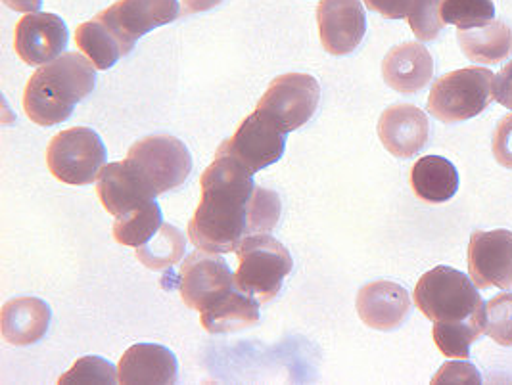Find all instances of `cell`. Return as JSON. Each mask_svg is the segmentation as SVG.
Here are the masks:
<instances>
[{
    "mask_svg": "<svg viewBox=\"0 0 512 385\" xmlns=\"http://www.w3.org/2000/svg\"><path fill=\"white\" fill-rule=\"evenodd\" d=\"M200 204L188 223V238L198 250L231 253L252 234L254 173L231 154L217 150L200 179Z\"/></svg>",
    "mask_w": 512,
    "mask_h": 385,
    "instance_id": "6da1fadb",
    "label": "cell"
},
{
    "mask_svg": "<svg viewBox=\"0 0 512 385\" xmlns=\"http://www.w3.org/2000/svg\"><path fill=\"white\" fill-rule=\"evenodd\" d=\"M94 83L96 66L87 56L77 52L60 54L56 60L37 69L27 81L25 114L41 127L58 125L94 91Z\"/></svg>",
    "mask_w": 512,
    "mask_h": 385,
    "instance_id": "7a4b0ae2",
    "label": "cell"
},
{
    "mask_svg": "<svg viewBox=\"0 0 512 385\" xmlns=\"http://www.w3.org/2000/svg\"><path fill=\"white\" fill-rule=\"evenodd\" d=\"M123 165L150 198L171 192L187 181L192 158L185 142L169 135L146 136L131 146Z\"/></svg>",
    "mask_w": 512,
    "mask_h": 385,
    "instance_id": "3957f363",
    "label": "cell"
},
{
    "mask_svg": "<svg viewBox=\"0 0 512 385\" xmlns=\"http://www.w3.org/2000/svg\"><path fill=\"white\" fill-rule=\"evenodd\" d=\"M415 305L432 322H465L484 318V301L474 282L451 267L422 274L415 286Z\"/></svg>",
    "mask_w": 512,
    "mask_h": 385,
    "instance_id": "277c9868",
    "label": "cell"
},
{
    "mask_svg": "<svg viewBox=\"0 0 512 385\" xmlns=\"http://www.w3.org/2000/svg\"><path fill=\"white\" fill-rule=\"evenodd\" d=\"M238 269L234 284L240 292L267 303L282 290L284 278L294 269L292 255L271 234H250L236 248Z\"/></svg>",
    "mask_w": 512,
    "mask_h": 385,
    "instance_id": "5b68a950",
    "label": "cell"
},
{
    "mask_svg": "<svg viewBox=\"0 0 512 385\" xmlns=\"http://www.w3.org/2000/svg\"><path fill=\"white\" fill-rule=\"evenodd\" d=\"M495 77L489 69L465 68L445 73L428 96V112L442 123H461L482 114L495 100Z\"/></svg>",
    "mask_w": 512,
    "mask_h": 385,
    "instance_id": "8992f818",
    "label": "cell"
},
{
    "mask_svg": "<svg viewBox=\"0 0 512 385\" xmlns=\"http://www.w3.org/2000/svg\"><path fill=\"white\" fill-rule=\"evenodd\" d=\"M106 161L100 136L89 127H73L54 136L48 144V171L71 186H85L98 179Z\"/></svg>",
    "mask_w": 512,
    "mask_h": 385,
    "instance_id": "52a82bcc",
    "label": "cell"
},
{
    "mask_svg": "<svg viewBox=\"0 0 512 385\" xmlns=\"http://www.w3.org/2000/svg\"><path fill=\"white\" fill-rule=\"evenodd\" d=\"M321 87L315 77L305 73H286L277 77L256 110L267 115L280 131L292 133L303 127L319 106Z\"/></svg>",
    "mask_w": 512,
    "mask_h": 385,
    "instance_id": "ba28073f",
    "label": "cell"
},
{
    "mask_svg": "<svg viewBox=\"0 0 512 385\" xmlns=\"http://www.w3.org/2000/svg\"><path fill=\"white\" fill-rule=\"evenodd\" d=\"M236 290L234 274L221 253L196 250L179 271V292L183 303L200 315Z\"/></svg>",
    "mask_w": 512,
    "mask_h": 385,
    "instance_id": "9c48e42d",
    "label": "cell"
},
{
    "mask_svg": "<svg viewBox=\"0 0 512 385\" xmlns=\"http://www.w3.org/2000/svg\"><path fill=\"white\" fill-rule=\"evenodd\" d=\"M286 135L267 117L256 110L248 115L229 140H225L219 150L238 159L250 173L277 163L286 146Z\"/></svg>",
    "mask_w": 512,
    "mask_h": 385,
    "instance_id": "30bf717a",
    "label": "cell"
},
{
    "mask_svg": "<svg viewBox=\"0 0 512 385\" xmlns=\"http://www.w3.org/2000/svg\"><path fill=\"white\" fill-rule=\"evenodd\" d=\"M179 16L181 6L177 0H117L96 18L116 33L129 54L142 35L175 22Z\"/></svg>",
    "mask_w": 512,
    "mask_h": 385,
    "instance_id": "8fae6325",
    "label": "cell"
},
{
    "mask_svg": "<svg viewBox=\"0 0 512 385\" xmlns=\"http://www.w3.org/2000/svg\"><path fill=\"white\" fill-rule=\"evenodd\" d=\"M468 272L478 290H512L511 230H476L468 244Z\"/></svg>",
    "mask_w": 512,
    "mask_h": 385,
    "instance_id": "7c38bea8",
    "label": "cell"
},
{
    "mask_svg": "<svg viewBox=\"0 0 512 385\" xmlns=\"http://www.w3.org/2000/svg\"><path fill=\"white\" fill-rule=\"evenodd\" d=\"M317 23L323 48L332 56L351 54L367 33L365 8L359 0H321Z\"/></svg>",
    "mask_w": 512,
    "mask_h": 385,
    "instance_id": "4fadbf2b",
    "label": "cell"
},
{
    "mask_svg": "<svg viewBox=\"0 0 512 385\" xmlns=\"http://www.w3.org/2000/svg\"><path fill=\"white\" fill-rule=\"evenodd\" d=\"M68 46V27L56 14L29 12L16 25L14 48L27 66H45Z\"/></svg>",
    "mask_w": 512,
    "mask_h": 385,
    "instance_id": "5bb4252c",
    "label": "cell"
},
{
    "mask_svg": "<svg viewBox=\"0 0 512 385\" xmlns=\"http://www.w3.org/2000/svg\"><path fill=\"white\" fill-rule=\"evenodd\" d=\"M378 136L392 156L401 159L413 158L428 142L430 123L417 106L396 104L380 115Z\"/></svg>",
    "mask_w": 512,
    "mask_h": 385,
    "instance_id": "9a60e30c",
    "label": "cell"
},
{
    "mask_svg": "<svg viewBox=\"0 0 512 385\" xmlns=\"http://www.w3.org/2000/svg\"><path fill=\"white\" fill-rule=\"evenodd\" d=\"M357 315L373 330L390 332L399 328L411 313V297L403 286L378 280L363 286L357 294Z\"/></svg>",
    "mask_w": 512,
    "mask_h": 385,
    "instance_id": "2e32d148",
    "label": "cell"
},
{
    "mask_svg": "<svg viewBox=\"0 0 512 385\" xmlns=\"http://www.w3.org/2000/svg\"><path fill=\"white\" fill-rule=\"evenodd\" d=\"M123 385H169L177 382L175 355L162 345L139 343L129 347L117 364Z\"/></svg>",
    "mask_w": 512,
    "mask_h": 385,
    "instance_id": "e0dca14e",
    "label": "cell"
},
{
    "mask_svg": "<svg viewBox=\"0 0 512 385\" xmlns=\"http://www.w3.org/2000/svg\"><path fill=\"white\" fill-rule=\"evenodd\" d=\"M382 77L394 91L403 94L422 91L434 77L432 54L420 43L394 46L382 62Z\"/></svg>",
    "mask_w": 512,
    "mask_h": 385,
    "instance_id": "ac0fdd59",
    "label": "cell"
},
{
    "mask_svg": "<svg viewBox=\"0 0 512 385\" xmlns=\"http://www.w3.org/2000/svg\"><path fill=\"white\" fill-rule=\"evenodd\" d=\"M50 326V307L37 297H18L0 311L2 338L12 345H31L45 338Z\"/></svg>",
    "mask_w": 512,
    "mask_h": 385,
    "instance_id": "d6986e66",
    "label": "cell"
},
{
    "mask_svg": "<svg viewBox=\"0 0 512 385\" xmlns=\"http://www.w3.org/2000/svg\"><path fill=\"white\" fill-rule=\"evenodd\" d=\"M411 188L426 204H445L459 190V173L451 161L440 156L420 158L411 169Z\"/></svg>",
    "mask_w": 512,
    "mask_h": 385,
    "instance_id": "ffe728a7",
    "label": "cell"
},
{
    "mask_svg": "<svg viewBox=\"0 0 512 385\" xmlns=\"http://www.w3.org/2000/svg\"><path fill=\"white\" fill-rule=\"evenodd\" d=\"M96 194L100 198V204L114 217L150 202V198L140 190L137 181L123 165V161L108 163L100 169L96 179Z\"/></svg>",
    "mask_w": 512,
    "mask_h": 385,
    "instance_id": "44dd1931",
    "label": "cell"
},
{
    "mask_svg": "<svg viewBox=\"0 0 512 385\" xmlns=\"http://www.w3.org/2000/svg\"><path fill=\"white\" fill-rule=\"evenodd\" d=\"M457 39L466 58L474 64H497L512 54V31L505 23L459 29Z\"/></svg>",
    "mask_w": 512,
    "mask_h": 385,
    "instance_id": "7402d4cb",
    "label": "cell"
},
{
    "mask_svg": "<svg viewBox=\"0 0 512 385\" xmlns=\"http://www.w3.org/2000/svg\"><path fill=\"white\" fill-rule=\"evenodd\" d=\"M202 326L210 334H225L250 328L259 320V301L252 295L240 292L238 288L233 294L219 301L210 311L200 315Z\"/></svg>",
    "mask_w": 512,
    "mask_h": 385,
    "instance_id": "603a6c76",
    "label": "cell"
},
{
    "mask_svg": "<svg viewBox=\"0 0 512 385\" xmlns=\"http://www.w3.org/2000/svg\"><path fill=\"white\" fill-rule=\"evenodd\" d=\"M75 43L96 69H110L121 56H127V50L116 33L98 18L77 27Z\"/></svg>",
    "mask_w": 512,
    "mask_h": 385,
    "instance_id": "cb8c5ba5",
    "label": "cell"
},
{
    "mask_svg": "<svg viewBox=\"0 0 512 385\" xmlns=\"http://www.w3.org/2000/svg\"><path fill=\"white\" fill-rule=\"evenodd\" d=\"M162 209L154 200L116 217L114 240L121 246L140 248L162 228Z\"/></svg>",
    "mask_w": 512,
    "mask_h": 385,
    "instance_id": "d4e9b609",
    "label": "cell"
},
{
    "mask_svg": "<svg viewBox=\"0 0 512 385\" xmlns=\"http://www.w3.org/2000/svg\"><path fill=\"white\" fill-rule=\"evenodd\" d=\"M185 234L173 225L163 223L162 228L135 251L137 259L150 271H165L177 265L185 255Z\"/></svg>",
    "mask_w": 512,
    "mask_h": 385,
    "instance_id": "484cf974",
    "label": "cell"
},
{
    "mask_svg": "<svg viewBox=\"0 0 512 385\" xmlns=\"http://www.w3.org/2000/svg\"><path fill=\"white\" fill-rule=\"evenodd\" d=\"M484 334V318L465 322H434L432 338L447 359L468 361L470 345Z\"/></svg>",
    "mask_w": 512,
    "mask_h": 385,
    "instance_id": "4316f807",
    "label": "cell"
},
{
    "mask_svg": "<svg viewBox=\"0 0 512 385\" xmlns=\"http://www.w3.org/2000/svg\"><path fill=\"white\" fill-rule=\"evenodd\" d=\"M495 6L491 0H443L442 18L459 29L484 27L493 22Z\"/></svg>",
    "mask_w": 512,
    "mask_h": 385,
    "instance_id": "83f0119b",
    "label": "cell"
},
{
    "mask_svg": "<svg viewBox=\"0 0 512 385\" xmlns=\"http://www.w3.org/2000/svg\"><path fill=\"white\" fill-rule=\"evenodd\" d=\"M484 334L497 345H512V294L491 297L484 307Z\"/></svg>",
    "mask_w": 512,
    "mask_h": 385,
    "instance_id": "f1b7e54d",
    "label": "cell"
},
{
    "mask_svg": "<svg viewBox=\"0 0 512 385\" xmlns=\"http://www.w3.org/2000/svg\"><path fill=\"white\" fill-rule=\"evenodd\" d=\"M442 2L443 0H413L409 8L407 20L411 25V31L422 43L438 39V35L445 27L442 18Z\"/></svg>",
    "mask_w": 512,
    "mask_h": 385,
    "instance_id": "f546056e",
    "label": "cell"
},
{
    "mask_svg": "<svg viewBox=\"0 0 512 385\" xmlns=\"http://www.w3.org/2000/svg\"><path fill=\"white\" fill-rule=\"evenodd\" d=\"M60 385L75 384H119L116 368L106 363L100 357H85L73 364L70 372H66L60 380Z\"/></svg>",
    "mask_w": 512,
    "mask_h": 385,
    "instance_id": "4dcf8cb0",
    "label": "cell"
},
{
    "mask_svg": "<svg viewBox=\"0 0 512 385\" xmlns=\"http://www.w3.org/2000/svg\"><path fill=\"white\" fill-rule=\"evenodd\" d=\"M491 150H493V158L499 165L512 169V115H505L499 121L493 133Z\"/></svg>",
    "mask_w": 512,
    "mask_h": 385,
    "instance_id": "1f68e13d",
    "label": "cell"
},
{
    "mask_svg": "<svg viewBox=\"0 0 512 385\" xmlns=\"http://www.w3.org/2000/svg\"><path fill=\"white\" fill-rule=\"evenodd\" d=\"M480 376L472 364L447 363L432 384H480Z\"/></svg>",
    "mask_w": 512,
    "mask_h": 385,
    "instance_id": "d6a6232c",
    "label": "cell"
},
{
    "mask_svg": "<svg viewBox=\"0 0 512 385\" xmlns=\"http://www.w3.org/2000/svg\"><path fill=\"white\" fill-rule=\"evenodd\" d=\"M365 4L369 10L378 12L388 20H401L407 18L413 0H365Z\"/></svg>",
    "mask_w": 512,
    "mask_h": 385,
    "instance_id": "836d02e7",
    "label": "cell"
},
{
    "mask_svg": "<svg viewBox=\"0 0 512 385\" xmlns=\"http://www.w3.org/2000/svg\"><path fill=\"white\" fill-rule=\"evenodd\" d=\"M495 100L512 112V60L495 77Z\"/></svg>",
    "mask_w": 512,
    "mask_h": 385,
    "instance_id": "e575fe53",
    "label": "cell"
},
{
    "mask_svg": "<svg viewBox=\"0 0 512 385\" xmlns=\"http://www.w3.org/2000/svg\"><path fill=\"white\" fill-rule=\"evenodd\" d=\"M223 0H181V14H198L215 8Z\"/></svg>",
    "mask_w": 512,
    "mask_h": 385,
    "instance_id": "d590c367",
    "label": "cell"
},
{
    "mask_svg": "<svg viewBox=\"0 0 512 385\" xmlns=\"http://www.w3.org/2000/svg\"><path fill=\"white\" fill-rule=\"evenodd\" d=\"M2 2L18 12H37L41 8V0H2Z\"/></svg>",
    "mask_w": 512,
    "mask_h": 385,
    "instance_id": "8d00e7d4",
    "label": "cell"
}]
</instances>
